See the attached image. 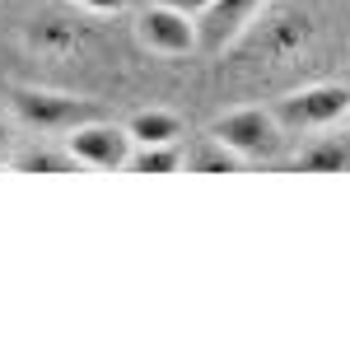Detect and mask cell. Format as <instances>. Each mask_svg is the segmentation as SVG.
<instances>
[{"instance_id": "52a82bcc", "label": "cell", "mask_w": 350, "mask_h": 350, "mask_svg": "<svg viewBox=\"0 0 350 350\" xmlns=\"http://www.w3.org/2000/svg\"><path fill=\"white\" fill-rule=\"evenodd\" d=\"M135 38H140L145 52H154V56H191L196 52V19L173 10V5L150 0L135 14Z\"/></svg>"}, {"instance_id": "4fadbf2b", "label": "cell", "mask_w": 350, "mask_h": 350, "mask_svg": "<svg viewBox=\"0 0 350 350\" xmlns=\"http://www.w3.org/2000/svg\"><path fill=\"white\" fill-rule=\"evenodd\" d=\"M126 168L131 173H173V168H183V140L178 145H135Z\"/></svg>"}, {"instance_id": "5bb4252c", "label": "cell", "mask_w": 350, "mask_h": 350, "mask_svg": "<svg viewBox=\"0 0 350 350\" xmlns=\"http://www.w3.org/2000/svg\"><path fill=\"white\" fill-rule=\"evenodd\" d=\"M70 5H80L84 14H126L135 0H70Z\"/></svg>"}, {"instance_id": "3957f363", "label": "cell", "mask_w": 350, "mask_h": 350, "mask_svg": "<svg viewBox=\"0 0 350 350\" xmlns=\"http://www.w3.org/2000/svg\"><path fill=\"white\" fill-rule=\"evenodd\" d=\"M275 117L285 131H327L336 122H346L350 112V80H318V84H304L295 94H285L275 103Z\"/></svg>"}, {"instance_id": "30bf717a", "label": "cell", "mask_w": 350, "mask_h": 350, "mask_svg": "<svg viewBox=\"0 0 350 350\" xmlns=\"http://www.w3.org/2000/svg\"><path fill=\"white\" fill-rule=\"evenodd\" d=\"M290 168L295 173H341V168H350V135H327V140L304 145L290 159Z\"/></svg>"}, {"instance_id": "e0dca14e", "label": "cell", "mask_w": 350, "mask_h": 350, "mask_svg": "<svg viewBox=\"0 0 350 350\" xmlns=\"http://www.w3.org/2000/svg\"><path fill=\"white\" fill-rule=\"evenodd\" d=\"M341 126H346V131H350V112H346V122H341Z\"/></svg>"}, {"instance_id": "8992f818", "label": "cell", "mask_w": 350, "mask_h": 350, "mask_svg": "<svg viewBox=\"0 0 350 350\" xmlns=\"http://www.w3.org/2000/svg\"><path fill=\"white\" fill-rule=\"evenodd\" d=\"M308 42H313V14H308V10H299V5H275L271 14H262V28H257V52H262V61L290 66V61L304 56Z\"/></svg>"}, {"instance_id": "8fae6325", "label": "cell", "mask_w": 350, "mask_h": 350, "mask_svg": "<svg viewBox=\"0 0 350 350\" xmlns=\"http://www.w3.org/2000/svg\"><path fill=\"white\" fill-rule=\"evenodd\" d=\"M183 163H187L191 173H239V168H243L239 154H234V150H224L211 131L201 135L191 150H183Z\"/></svg>"}, {"instance_id": "7c38bea8", "label": "cell", "mask_w": 350, "mask_h": 350, "mask_svg": "<svg viewBox=\"0 0 350 350\" xmlns=\"http://www.w3.org/2000/svg\"><path fill=\"white\" fill-rule=\"evenodd\" d=\"M10 163L19 168V173H75L80 163L70 159V150L61 145V150H47V145H38V150H14Z\"/></svg>"}, {"instance_id": "6da1fadb", "label": "cell", "mask_w": 350, "mask_h": 350, "mask_svg": "<svg viewBox=\"0 0 350 350\" xmlns=\"http://www.w3.org/2000/svg\"><path fill=\"white\" fill-rule=\"evenodd\" d=\"M211 135H215L224 150H234L243 163H271L285 154V126L271 108H229L211 122Z\"/></svg>"}, {"instance_id": "277c9868", "label": "cell", "mask_w": 350, "mask_h": 350, "mask_svg": "<svg viewBox=\"0 0 350 350\" xmlns=\"http://www.w3.org/2000/svg\"><path fill=\"white\" fill-rule=\"evenodd\" d=\"M24 52L42 56V61H75L94 47V33L80 14H61V10H42L19 28Z\"/></svg>"}, {"instance_id": "2e32d148", "label": "cell", "mask_w": 350, "mask_h": 350, "mask_svg": "<svg viewBox=\"0 0 350 350\" xmlns=\"http://www.w3.org/2000/svg\"><path fill=\"white\" fill-rule=\"evenodd\" d=\"M159 5H173V10H183V14H191V19H196L211 0H159Z\"/></svg>"}, {"instance_id": "ba28073f", "label": "cell", "mask_w": 350, "mask_h": 350, "mask_svg": "<svg viewBox=\"0 0 350 350\" xmlns=\"http://www.w3.org/2000/svg\"><path fill=\"white\" fill-rule=\"evenodd\" d=\"M262 10H267V0H211L196 14V47L229 52L234 42H243V33L257 24Z\"/></svg>"}, {"instance_id": "9a60e30c", "label": "cell", "mask_w": 350, "mask_h": 350, "mask_svg": "<svg viewBox=\"0 0 350 350\" xmlns=\"http://www.w3.org/2000/svg\"><path fill=\"white\" fill-rule=\"evenodd\" d=\"M19 145H14V126H10V117H0V163H10Z\"/></svg>"}, {"instance_id": "7a4b0ae2", "label": "cell", "mask_w": 350, "mask_h": 350, "mask_svg": "<svg viewBox=\"0 0 350 350\" xmlns=\"http://www.w3.org/2000/svg\"><path fill=\"white\" fill-rule=\"evenodd\" d=\"M5 103L24 122L28 131H70L89 117H98V108L80 98V94H61V89H38V84H5Z\"/></svg>"}, {"instance_id": "5b68a950", "label": "cell", "mask_w": 350, "mask_h": 350, "mask_svg": "<svg viewBox=\"0 0 350 350\" xmlns=\"http://www.w3.org/2000/svg\"><path fill=\"white\" fill-rule=\"evenodd\" d=\"M66 150H70V159L80 163V168L112 173V168H126L135 140H131L126 126L103 122V117H89V122H80V126H70V131H66Z\"/></svg>"}, {"instance_id": "9c48e42d", "label": "cell", "mask_w": 350, "mask_h": 350, "mask_svg": "<svg viewBox=\"0 0 350 350\" xmlns=\"http://www.w3.org/2000/svg\"><path fill=\"white\" fill-rule=\"evenodd\" d=\"M126 131H131L135 145H178L183 135H187V126H183V117L168 108H145L135 112L131 122H126Z\"/></svg>"}, {"instance_id": "ac0fdd59", "label": "cell", "mask_w": 350, "mask_h": 350, "mask_svg": "<svg viewBox=\"0 0 350 350\" xmlns=\"http://www.w3.org/2000/svg\"><path fill=\"white\" fill-rule=\"evenodd\" d=\"M346 80H350V66H346Z\"/></svg>"}]
</instances>
